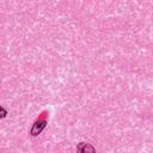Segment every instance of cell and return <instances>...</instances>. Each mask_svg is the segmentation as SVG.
Here are the masks:
<instances>
[{"instance_id":"2","label":"cell","mask_w":153,"mask_h":153,"mask_svg":"<svg viewBox=\"0 0 153 153\" xmlns=\"http://www.w3.org/2000/svg\"><path fill=\"white\" fill-rule=\"evenodd\" d=\"M76 152L78 153H96V149L92 145L86 143V142H80L76 146Z\"/></svg>"},{"instance_id":"1","label":"cell","mask_w":153,"mask_h":153,"mask_svg":"<svg viewBox=\"0 0 153 153\" xmlns=\"http://www.w3.org/2000/svg\"><path fill=\"white\" fill-rule=\"evenodd\" d=\"M45 124H47V120L45 118H38L35 122V124H33V127L31 129V135H33V136L38 135L45 128Z\"/></svg>"}]
</instances>
